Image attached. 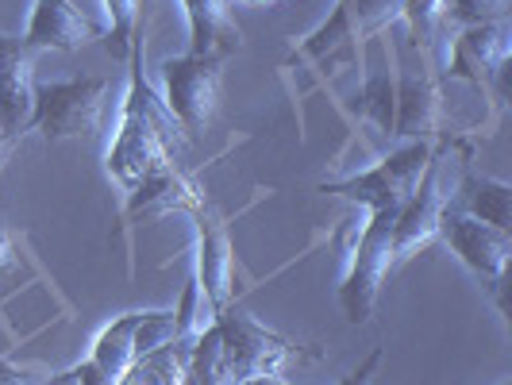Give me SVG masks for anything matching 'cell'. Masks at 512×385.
Instances as JSON below:
<instances>
[{"mask_svg": "<svg viewBox=\"0 0 512 385\" xmlns=\"http://www.w3.org/2000/svg\"><path fill=\"white\" fill-rule=\"evenodd\" d=\"M143 39V35H139ZM135 39L131 47V74H128V97H124V112H120V128L108 147V178L116 181L124 193H131L139 181L151 174L154 166L174 158V143H178V120L170 116V108L154 97L151 81L143 74V43Z\"/></svg>", "mask_w": 512, "mask_h": 385, "instance_id": "cell-1", "label": "cell"}, {"mask_svg": "<svg viewBox=\"0 0 512 385\" xmlns=\"http://www.w3.org/2000/svg\"><path fill=\"white\" fill-rule=\"evenodd\" d=\"M112 85L104 77H74V81H47L35 85V112L31 131H39L47 143L62 139H93L108 112Z\"/></svg>", "mask_w": 512, "mask_h": 385, "instance_id": "cell-2", "label": "cell"}, {"mask_svg": "<svg viewBox=\"0 0 512 385\" xmlns=\"http://www.w3.org/2000/svg\"><path fill=\"white\" fill-rule=\"evenodd\" d=\"M366 216L370 220L362 224L359 243L351 251L347 278L339 285V305H343L351 324H366L374 316L385 278L393 274V224H397V208H374Z\"/></svg>", "mask_w": 512, "mask_h": 385, "instance_id": "cell-3", "label": "cell"}, {"mask_svg": "<svg viewBox=\"0 0 512 385\" xmlns=\"http://www.w3.org/2000/svg\"><path fill=\"white\" fill-rule=\"evenodd\" d=\"M162 104L170 108V116L178 120V128L193 139H201L224 97V58H208V54H178L162 62Z\"/></svg>", "mask_w": 512, "mask_h": 385, "instance_id": "cell-4", "label": "cell"}, {"mask_svg": "<svg viewBox=\"0 0 512 385\" xmlns=\"http://www.w3.org/2000/svg\"><path fill=\"white\" fill-rule=\"evenodd\" d=\"M432 143L428 139H416L409 147L393 151L385 162H378L374 170H366L359 178H347V181H332L324 185V193H335V197H347V201H359L366 212L374 208H401L409 205V197L420 189L424 181V170L432 166Z\"/></svg>", "mask_w": 512, "mask_h": 385, "instance_id": "cell-5", "label": "cell"}, {"mask_svg": "<svg viewBox=\"0 0 512 385\" xmlns=\"http://www.w3.org/2000/svg\"><path fill=\"white\" fill-rule=\"evenodd\" d=\"M439 239L459 255V262L478 282H486L497 293L501 312H509V305H505V274H509V258H512V231L482 224V220L466 216L459 208L443 205Z\"/></svg>", "mask_w": 512, "mask_h": 385, "instance_id": "cell-6", "label": "cell"}, {"mask_svg": "<svg viewBox=\"0 0 512 385\" xmlns=\"http://www.w3.org/2000/svg\"><path fill=\"white\" fill-rule=\"evenodd\" d=\"M216 328H220V339H224V359H228V370L235 374V382L274 378L289 362V339L270 332L266 324H258L243 312H231V308L216 312Z\"/></svg>", "mask_w": 512, "mask_h": 385, "instance_id": "cell-7", "label": "cell"}, {"mask_svg": "<svg viewBox=\"0 0 512 385\" xmlns=\"http://www.w3.org/2000/svg\"><path fill=\"white\" fill-rule=\"evenodd\" d=\"M401 4L405 0H335V12L308 35V43L301 47V58L328 62L343 47H355L362 39L378 35L393 20H401Z\"/></svg>", "mask_w": 512, "mask_h": 385, "instance_id": "cell-8", "label": "cell"}, {"mask_svg": "<svg viewBox=\"0 0 512 385\" xmlns=\"http://www.w3.org/2000/svg\"><path fill=\"white\" fill-rule=\"evenodd\" d=\"M35 112V51L16 35H0V128L12 139L31 131Z\"/></svg>", "mask_w": 512, "mask_h": 385, "instance_id": "cell-9", "label": "cell"}, {"mask_svg": "<svg viewBox=\"0 0 512 385\" xmlns=\"http://www.w3.org/2000/svg\"><path fill=\"white\" fill-rule=\"evenodd\" d=\"M201 208H208L205 189L189 178V174H181L178 166H174V158L162 162V166H154L151 174L128 193L131 224L162 220L170 212H201Z\"/></svg>", "mask_w": 512, "mask_h": 385, "instance_id": "cell-10", "label": "cell"}, {"mask_svg": "<svg viewBox=\"0 0 512 385\" xmlns=\"http://www.w3.org/2000/svg\"><path fill=\"white\" fill-rule=\"evenodd\" d=\"M443 193H439V162L432 158V166L424 170L420 189L409 197V205L397 212L393 224V266L416 258L428 243L439 239V216H443Z\"/></svg>", "mask_w": 512, "mask_h": 385, "instance_id": "cell-11", "label": "cell"}, {"mask_svg": "<svg viewBox=\"0 0 512 385\" xmlns=\"http://www.w3.org/2000/svg\"><path fill=\"white\" fill-rule=\"evenodd\" d=\"M101 39V27L93 24L74 0H35L31 20H27L24 43L31 51H81L85 43Z\"/></svg>", "mask_w": 512, "mask_h": 385, "instance_id": "cell-12", "label": "cell"}, {"mask_svg": "<svg viewBox=\"0 0 512 385\" xmlns=\"http://www.w3.org/2000/svg\"><path fill=\"white\" fill-rule=\"evenodd\" d=\"M201 293L208 297L212 312H224L235 289V247L220 220L208 216V208L197 212V274Z\"/></svg>", "mask_w": 512, "mask_h": 385, "instance_id": "cell-13", "label": "cell"}, {"mask_svg": "<svg viewBox=\"0 0 512 385\" xmlns=\"http://www.w3.org/2000/svg\"><path fill=\"white\" fill-rule=\"evenodd\" d=\"M189 24V54L228 58L243 47V31L231 20L228 0H181Z\"/></svg>", "mask_w": 512, "mask_h": 385, "instance_id": "cell-14", "label": "cell"}, {"mask_svg": "<svg viewBox=\"0 0 512 385\" xmlns=\"http://www.w3.org/2000/svg\"><path fill=\"white\" fill-rule=\"evenodd\" d=\"M459 212L501 231H512V185L509 181L466 174L459 185Z\"/></svg>", "mask_w": 512, "mask_h": 385, "instance_id": "cell-15", "label": "cell"}, {"mask_svg": "<svg viewBox=\"0 0 512 385\" xmlns=\"http://www.w3.org/2000/svg\"><path fill=\"white\" fill-rule=\"evenodd\" d=\"M135 320H139V312H124L120 320H112L93 339V355L89 359L97 362L104 374H112L116 382H124V374L139 362V355H135Z\"/></svg>", "mask_w": 512, "mask_h": 385, "instance_id": "cell-16", "label": "cell"}, {"mask_svg": "<svg viewBox=\"0 0 512 385\" xmlns=\"http://www.w3.org/2000/svg\"><path fill=\"white\" fill-rule=\"evenodd\" d=\"M189 359H193V343L178 339L135 362L120 385H189Z\"/></svg>", "mask_w": 512, "mask_h": 385, "instance_id": "cell-17", "label": "cell"}, {"mask_svg": "<svg viewBox=\"0 0 512 385\" xmlns=\"http://www.w3.org/2000/svg\"><path fill=\"white\" fill-rule=\"evenodd\" d=\"M189 385H239L224 359V339L216 320L193 339V359H189Z\"/></svg>", "mask_w": 512, "mask_h": 385, "instance_id": "cell-18", "label": "cell"}, {"mask_svg": "<svg viewBox=\"0 0 512 385\" xmlns=\"http://www.w3.org/2000/svg\"><path fill=\"white\" fill-rule=\"evenodd\" d=\"M139 12H143V0H104V16H108V51L112 58L128 62L131 47L139 39Z\"/></svg>", "mask_w": 512, "mask_h": 385, "instance_id": "cell-19", "label": "cell"}, {"mask_svg": "<svg viewBox=\"0 0 512 385\" xmlns=\"http://www.w3.org/2000/svg\"><path fill=\"white\" fill-rule=\"evenodd\" d=\"M466 51L474 54L482 66L497 70L512 54V27L509 20H489V24L466 27Z\"/></svg>", "mask_w": 512, "mask_h": 385, "instance_id": "cell-20", "label": "cell"}, {"mask_svg": "<svg viewBox=\"0 0 512 385\" xmlns=\"http://www.w3.org/2000/svg\"><path fill=\"white\" fill-rule=\"evenodd\" d=\"M401 20L409 24L416 47L428 51L439 39L443 24L451 20V0H405L401 4Z\"/></svg>", "mask_w": 512, "mask_h": 385, "instance_id": "cell-21", "label": "cell"}, {"mask_svg": "<svg viewBox=\"0 0 512 385\" xmlns=\"http://www.w3.org/2000/svg\"><path fill=\"white\" fill-rule=\"evenodd\" d=\"M178 343V316L174 308H154V312H139L135 320V355L147 359L154 351Z\"/></svg>", "mask_w": 512, "mask_h": 385, "instance_id": "cell-22", "label": "cell"}, {"mask_svg": "<svg viewBox=\"0 0 512 385\" xmlns=\"http://www.w3.org/2000/svg\"><path fill=\"white\" fill-rule=\"evenodd\" d=\"M174 316H178V339H185V343H193V339L216 320V312H212L208 297L201 293V282H197V278L185 282V293H181V305Z\"/></svg>", "mask_w": 512, "mask_h": 385, "instance_id": "cell-23", "label": "cell"}, {"mask_svg": "<svg viewBox=\"0 0 512 385\" xmlns=\"http://www.w3.org/2000/svg\"><path fill=\"white\" fill-rule=\"evenodd\" d=\"M512 0H455L451 4V20L462 27L489 24V20H509Z\"/></svg>", "mask_w": 512, "mask_h": 385, "instance_id": "cell-24", "label": "cell"}, {"mask_svg": "<svg viewBox=\"0 0 512 385\" xmlns=\"http://www.w3.org/2000/svg\"><path fill=\"white\" fill-rule=\"evenodd\" d=\"M378 362H382V347H374V351H370V355H366V359H362L359 366H355V370H351V374H347L339 385H366L370 378H374Z\"/></svg>", "mask_w": 512, "mask_h": 385, "instance_id": "cell-25", "label": "cell"}, {"mask_svg": "<svg viewBox=\"0 0 512 385\" xmlns=\"http://www.w3.org/2000/svg\"><path fill=\"white\" fill-rule=\"evenodd\" d=\"M77 374H81V385H120L116 378H112V374H104V370L93 359L81 362V366H77Z\"/></svg>", "mask_w": 512, "mask_h": 385, "instance_id": "cell-26", "label": "cell"}, {"mask_svg": "<svg viewBox=\"0 0 512 385\" xmlns=\"http://www.w3.org/2000/svg\"><path fill=\"white\" fill-rule=\"evenodd\" d=\"M12 266H16V239H12L8 224L0 220V274L12 270Z\"/></svg>", "mask_w": 512, "mask_h": 385, "instance_id": "cell-27", "label": "cell"}, {"mask_svg": "<svg viewBox=\"0 0 512 385\" xmlns=\"http://www.w3.org/2000/svg\"><path fill=\"white\" fill-rule=\"evenodd\" d=\"M0 385H27L24 370H16L12 362H4V359H0Z\"/></svg>", "mask_w": 512, "mask_h": 385, "instance_id": "cell-28", "label": "cell"}, {"mask_svg": "<svg viewBox=\"0 0 512 385\" xmlns=\"http://www.w3.org/2000/svg\"><path fill=\"white\" fill-rule=\"evenodd\" d=\"M20 147V139H12L8 131L0 128V174H4V166H8V158H12V151Z\"/></svg>", "mask_w": 512, "mask_h": 385, "instance_id": "cell-29", "label": "cell"}, {"mask_svg": "<svg viewBox=\"0 0 512 385\" xmlns=\"http://www.w3.org/2000/svg\"><path fill=\"white\" fill-rule=\"evenodd\" d=\"M47 385H81V374H77V366H74V370H66V374H54Z\"/></svg>", "mask_w": 512, "mask_h": 385, "instance_id": "cell-30", "label": "cell"}, {"mask_svg": "<svg viewBox=\"0 0 512 385\" xmlns=\"http://www.w3.org/2000/svg\"><path fill=\"white\" fill-rule=\"evenodd\" d=\"M239 385H285V382H282V374H274V378H247V382H239Z\"/></svg>", "mask_w": 512, "mask_h": 385, "instance_id": "cell-31", "label": "cell"}, {"mask_svg": "<svg viewBox=\"0 0 512 385\" xmlns=\"http://www.w3.org/2000/svg\"><path fill=\"white\" fill-rule=\"evenodd\" d=\"M239 4H251V8H262V4H278V0H239Z\"/></svg>", "mask_w": 512, "mask_h": 385, "instance_id": "cell-32", "label": "cell"}, {"mask_svg": "<svg viewBox=\"0 0 512 385\" xmlns=\"http://www.w3.org/2000/svg\"><path fill=\"white\" fill-rule=\"evenodd\" d=\"M501 385H512V382H501Z\"/></svg>", "mask_w": 512, "mask_h": 385, "instance_id": "cell-33", "label": "cell"}]
</instances>
